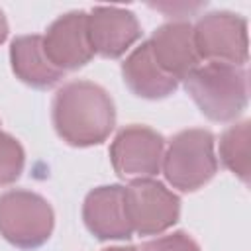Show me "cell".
Segmentation results:
<instances>
[{
	"instance_id": "ba28073f",
	"label": "cell",
	"mask_w": 251,
	"mask_h": 251,
	"mask_svg": "<svg viewBox=\"0 0 251 251\" xmlns=\"http://www.w3.org/2000/svg\"><path fill=\"white\" fill-rule=\"evenodd\" d=\"M86 16L88 14L80 10L67 12L47 27L45 35H41L49 61L63 73L76 71L94 57Z\"/></svg>"
},
{
	"instance_id": "52a82bcc",
	"label": "cell",
	"mask_w": 251,
	"mask_h": 251,
	"mask_svg": "<svg viewBox=\"0 0 251 251\" xmlns=\"http://www.w3.org/2000/svg\"><path fill=\"white\" fill-rule=\"evenodd\" d=\"M165 139L159 131L131 124L122 127L112 145L110 161L114 171L124 178H153L161 171Z\"/></svg>"
},
{
	"instance_id": "ac0fdd59",
	"label": "cell",
	"mask_w": 251,
	"mask_h": 251,
	"mask_svg": "<svg viewBox=\"0 0 251 251\" xmlns=\"http://www.w3.org/2000/svg\"><path fill=\"white\" fill-rule=\"evenodd\" d=\"M104 251H139V249H135V247H106Z\"/></svg>"
},
{
	"instance_id": "8992f818",
	"label": "cell",
	"mask_w": 251,
	"mask_h": 251,
	"mask_svg": "<svg viewBox=\"0 0 251 251\" xmlns=\"http://www.w3.org/2000/svg\"><path fill=\"white\" fill-rule=\"evenodd\" d=\"M126 212L133 233L159 235L180 216V198L155 178H135L124 186Z\"/></svg>"
},
{
	"instance_id": "7c38bea8",
	"label": "cell",
	"mask_w": 251,
	"mask_h": 251,
	"mask_svg": "<svg viewBox=\"0 0 251 251\" xmlns=\"http://www.w3.org/2000/svg\"><path fill=\"white\" fill-rule=\"evenodd\" d=\"M122 78L135 96L145 100L167 98L178 86V80L157 65L147 41H143L126 57L122 63Z\"/></svg>"
},
{
	"instance_id": "9c48e42d",
	"label": "cell",
	"mask_w": 251,
	"mask_h": 251,
	"mask_svg": "<svg viewBox=\"0 0 251 251\" xmlns=\"http://www.w3.org/2000/svg\"><path fill=\"white\" fill-rule=\"evenodd\" d=\"M86 22L92 51L104 59L122 57L141 37L139 20L126 8L96 6L86 16Z\"/></svg>"
},
{
	"instance_id": "3957f363",
	"label": "cell",
	"mask_w": 251,
	"mask_h": 251,
	"mask_svg": "<svg viewBox=\"0 0 251 251\" xmlns=\"http://www.w3.org/2000/svg\"><path fill=\"white\" fill-rule=\"evenodd\" d=\"M161 171L167 182L180 192H194L210 182L218 171L212 131L190 127L173 135L163 153Z\"/></svg>"
},
{
	"instance_id": "5bb4252c",
	"label": "cell",
	"mask_w": 251,
	"mask_h": 251,
	"mask_svg": "<svg viewBox=\"0 0 251 251\" xmlns=\"http://www.w3.org/2000/svg\"><path fill=\"white\" fill-rule=\"evenodd\" d=\"M249 120L237 122L229 126L220 135V161L227 171H231L241 182H249L251 175V157H249V141H251V127Z\"/></svg>"
},
{
	"instance_id": "9a60e30c",
	"label": "cell",
	"mask_w": 251,
	"mask_h": 251,
	"mask_svg": "<svg viewBox=\"0 0 251 251\" xmlns=\"http://www.w3.org/2000/svg\"><path fill=\"white\" fill-rule=\"evenodd\" d=\"M25 153L22 143L6 131H0V186H8L22 176Z\"/></svg>"
},
{
	"instance_id": "2e32d148",
	"label": "cell",
	"mask_w": 251,
	"mask_h": 251,
	"mask_svg": "<svg viewBox=\"0 0 251 251\" xmlns=\"http://www.w3.org/2000/svg\"><path fill=\"white\" fill-rule=\"evenodd\" d=\"M139 251H200L198 243L184 231H173L169 235L145 241Z\"/></svg>"
},
{
	"instance_id": "5b68a950",
	"label": "cell",
	"mask_w": 251,
	"mask_h": 251,
	"mask_svg": "<svg viewBox=\"0 0 251 251\" xmlns=\"http://www.w3.org/2000/svg\"><path fill=\"white\" fill-rule=\"evenodd\" d=\"M194 29V43L200 61L243 67L249 59L247 22L239 14L216 10L204 14Z\"/></svg>"
},
{
	"instance_id": "6da1fadb",
	"label": "cell",
	"mask_w": 251,
	"mask_h": 251,
	"mask_svg": "<svg viewBox=\"0 0 251 251\" xmlns=\"http://www.w3.org/2000/svg\"><path fill=\"white\" fill-rule=\"evenodd\" d=\"M53 126L57 135L73 147H90L108 139L116 126V106L96 82L71 80L53 98Z\"/></svg>"
},
{
	"instance_id": "4fadbf2b",
	"label": "cell",
	"mask_w": 251,
	"mask_h": 251,
	"mask_svg": "<svg viewBox=\"0 0 251 251\" xmlns=\"http://www.w3.org/2000/svg\"><path fill=\"white\" fill-rule=\"evenodd\" d=\"M10 63L14 75L33 88H51L65 78V73L49 61L43 49V37L35 33L20 35L12 41Z\"/></svg>"
},
{
	"instance_id": "277c9868",
	"label": "cell",
	"mask_w": 251,
	"mask_h": 251,
	"mask_svg": "<svg viewBox=\"0 0 251 251\" xmlns=\"http://www.w3.org/2000/svg\"><path fill=\"white\" fill-rule=\"evenodd\" d=\"M55 214L37 192L12 188L0 194V235L25 251L37 249L53 233Z\"/></svg>"
},
{
	"instance_id": "e0dca14e",
	"label": "cell",
	"mask_w": 251,
	"mask_h": 251,
	"mask_svg": "<svg viewBox=\"0 0 251 251\" xmlns=\"http://www.w3.org/2000/svg\"><path fill=\"white\" fill-rule=\"evenodd\" d=\"M6 37H8V22H6L4 12L0 10V43H4Z\"/></svg>"
},
{
	"instance_id": "7a4b0ae2",
	"label": "cell",
	"mask_w": 251,
	"mask_h": 251,
	"mask_svg": "<svg viewBox=\"0 0 251 251\" xmlns=\"http://www.w3.org/2000/svg\"><path fill=\"white\" fill-rule=\"evenodd\" d=\"M184 90L212 122H233L247 106L249 86L243 67L204 63L184 78Z\"/></svg>"
},
{
	"instance_id": "8fae6325",
	"label": "cell",
	"mask_w": 251,
	"mask_h": 251,
	"mask_svg": "<svg viewBox=\"0 0 251 251\" xmlns=\"http://www.w3.org/2000/svg\"><path fill=\"white\" fill-rule=\"evenodd\" d=\"M157 65L176 80H182L200 65L194 43V29L188 22H169L159 25L147 39Z\"/></svg>"
},
{
	"instance_id": "30bf717a",
	"label": "cell",
	"mask_w": 251,
	"mask_h": 251,
	"mask_svg": "<svg viewBox=\"0 0 251 251\" xmlns=\"http://www.w3.org/2000/svg\"><path fill=\"white\" fill-rule=\"evenodd\" d=\"M82 220L86 229L102 241L129 239L133 235L122 184H104L92 188L82 202Z\"/></svg>"
}]
</instances>
